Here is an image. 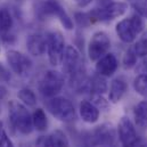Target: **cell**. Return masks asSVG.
Here are the masks:
<instances>
[{"label":"cell","instance_id":"2","mask_svg":"<svg viewBox=\"0 0 147 147\" xmlns=\"http://www.w3.org/2000/svg\"><path fill=\"white\" fill-rule=\"evenodd\" d=\"M8 119L11 128L22 135H30L34 129L32 114L20 100L10 99L8 102Z\"/></svg>","mask_w":147,"mask_h":147},{"label":"cell","instance_id":"29","mask_svg":"<svg viewBox=\"0 0 147 147\" xmlns=\"http://www.w3.org/2000/svg\"><path fill=\"white\" fill-rule=\"evenodd\" d=\"M9 79H10V73H9V71L0 63V81L7 82V81H9Z\"/></svg>","mask_w":147,"mask_h":147},{"label":"cell","instance_id":"18","mask_svg":"<svg viewBox=\"0 0 147 147\" xmlns=\"http://www.w3.org/2000/svg\"><path fill=\"white\" fill-rule=\"evenodd\" d=\"M32 123H33V128L39 131V132H43L47 130L48 128V119L46 115L45 110L38 107L32 114Z\"/></svg>","mask_w":147,"mask_h":147},{"label":"cell","instance_id":"3","mask_svg":"<svg viewBox=\"0 0 147 147\" xmlns=\"http://www.w3.org/2000/svg\"><path fill=\"white\" fill-rule=\"evenodd\" d=\"M145 29V20L138 14L123 18L115 25V33L124 43H132Z\"/></svg>","mask_w":147,"mask_h":147},{"label":"cell","instance_id":"8","mask_svg":"<svg viewBox=\"0 0 147 147\" xmlns=\"http://www.w3.org/2000/svg\"><path fill=\"white\" fill-rule=\"evenodd\" d=\"M46 39H47L46 53L48 56V61L53 66H58L62 62L66 48L65 39L59 31L49 32L46 36Z\"/></svg>","mask_w":147,"mask_h":147},{"label":"cell","instance_id":"6","mask_svg":"<svg viewBox=\"0 0 147 147\" xmlns=\"http://www.w3.org/2000/svg\"><path fill=\"white\" fill-rule=\"evenodd\" d=\"M65 84L64 74L56 70H47L39 81V91L46 98L57 96Z\"/></svg>","mask_w":147,"mask_h":147},{"label":"cell","instance_id":"1","mask_svg":"<svg viewBox=\"0 0 147 147\" xmlns=\"http://www.w3.org/2000/svg\"><path fill=\"white\" fill-rule=\"evenodd\" d=\"M34 14L38 20L56 17L66 31H72L74 29L73 20L57 0H37L34 2Z\"/></svg>","mask_w":147,"mask_h":147},{"label":"cell","instance_id":"13","mask_svg":"<svg viewBox=\"0 0 147 147\" xmlns=\"http://www.w3.org/2000/svg\"><path fill=\"white\" fill-rule=\"evenodd\" d=\"M92 139H94V143L98 146H112L115 140V130L113 125L109 123H104L97 127L92 132Z\"/></svg>","mask_w":147,"mask_h":147},{"label":"cell","instance_id":"5","mask_svg":"<svg viewBox=\"0 0 147 147\" xmlns=\"http://www.w3.org/2000/svg\"><path fill=\"white\" fill-rule=\"evenodd\" d=\"M128 10V3L124 1H111L106 6L95 8L87 13L90 23L109 22L123 16Z\"/></svg>","mask_w":147,"mask_h":147},{"label":"cell","instance_id":"16","mask_svg":"<svg viewBox=\"0 0 147 147\" xmlns=\"http://www.w3.org/2000/svg\"><path fill=\"white\" fill-rule=\"evenodd\" d=\"M79 114H80L83 122L92 124V123H96L99 120L100 111L98 110L91 102L82 100L79 105Z\"/></svg>","mask_w":147,"mask_h":147},{"label":"cell","instance_id":"33","mask_svg":"<svg viewBox=\"0 0 147 147\" xmlns=\"http://www.w3.org/2000/svg\"><path fill=\"white\" fill-rule=\"evenodd\" d=\"M112 0H98V5H100V7L106 6L107 3H110Z\"/></svg>","mask_w":147,"mask_h":147},{"label":"cell","instance_id":"28","mask_svg":"<svg viewBox=\"0 0 147 147\" xmlns=\"http://www.w3.org/2000/svg\"><path fill=\"white\" fill-rule=\"evenodd\" d=\"M0 147H15L13 140H11V138L7 135L6 131L3 132V135H2V137L0 139Z\"/></svg>","mask_w":147,"mask_h":147},{"label":"cell","instance_id":"21","mask_svg":"<svg viewBox=\"0 0 147 147\" xmlns=\"http://www.w3.org/2000/svg\"><path fill=\"white\" fill-rule=\"evenodd\" d=\"M134 114H135V119L137 121L138 124L143 125L147 123V98L145 100L139 102L135 109H134Z\"/></svg>","mask_w":147,"mask_h":147},{"label":"cell","instance_id":"22","mask_svg":"<svg viewBox=\"0 0 147 147\" xmlns=\"http://www.w3.org/2000/svg\"><path fill=\"white\" fill-rule=\"evenodd\" d=\"M134 89L135 91L147 98V73L138 74L134 80Z\"/></svg>","mask_w":147,"mask_h":147},{"label":"cell","instance_id":"24","mask_svg":"<svg viewBox=\"0 0 147 147\" xmlns=\"http://www.w3.org/2000/svg\"><path fill=\"white\" fill-rule=\"evenodd\" d=\"M137 59H138V56L137 54L135 53L134 50V47H130L123 55V58H122V64H123V67L125 70H130L132 67H135L137 65Z\"/></svg>","mask_w":147,"mask_h":147},{"label":"cell","instance_id":"30","mask_svg":"<svg viewBox=\"0 0 147 147\" xmlns=\"http://www.w3.org/2000/svg\"><path fill=\"white\" fill-rule=\"evenodd\" d=\"M94 0H74V2L80 7V8H86L88 7Z\"/></svg>","mask_w":147,"mask_h":147},{"label":"cell","instance_id":"4","mask_svg":"<svg viewBox=\"0 0 147 147\" xmlns=\"http://www.w3.org/2000/svg\"><path fill=\"white\" fill-rule=\"evenodd\" d=\"M46 106L48 112L54 117L62 122L72 123L76 120V111L73 103L66 97L55 96L53 98H49Z\"/></svg>","mask_w":147,"mask_h":147},{"label":"cell","instance_id":"11","mask_svg":"<svg viewBox=\"0 0 147 147\" xmlns=\"http://www.w3.org/2000/svg\"><path fill=\"white\" fill-rule=\"evenodd\" d=\"M14 28V16L9 8H0V37L5 43H14L16 38L13 33Z\"/></svg>","mask_w":147,"mask_h":147},{"label":"cell","instance_id":"17","mask_svg":"<svg viewBox=\"0 0 147 147\" xmlns=\"http://www.w3.org/2000/svg\"><path fill=\"white\" fill-rule=\"evenodd\" d=\"M17 97L20 99V102L22 104H24L26 107H34L37 105L38 99L37 95L34 94V91L28 87L21 88L17 91Z\"/></svg>","mask_w":147,"mask_h":147},{"label":"cell","instance_id":"23","mask_svg":"<svg viewBox=\"0 0 147 147\" xmlns=\"http://www.w3.org/2000/svg\"><path fill=\"white\" fill-rule=\"evenodd\" d=\"M134 50L138 57H147V29L142 32V36L136 41Z\"/></svg>","mask_w":147,"mask_h":147},{"label":"cell","instance_id":"14","mask_svg":"<svg viewBox=\"0 0 147 147\" xmlns=\"http://www.w3.org/2000/svg\"><path fill=\"white\" fill-rule=\"evenodd\" d=\"M47 47V39L40 32L30 33L26 38V49L28 53L34 57L45 55Z\"/></svg>","mask_w":147,"mask_h":147},{"label":"cell","instance_id":"25","mask_svg":"<svg viewBox=\"0 0 147 147\" xmlns=\"http://www.w3.org/2000/svg\"><path fill=\"white\" fill-rule=\"evenodd\" d=\"M139 16L147 20V0H128Z\"/></svg>","mask_w":147,"mask_h":147},{"label":"cell","instance_id":"32","mask_svg":"<svg viewBox=\"0 0 147 147\" xmlns=\"http://www.w3.org/2000/svg\"><path fill=\"white\" fill-rule=\"evenodd\" d=\"M7 95H8L7 88H6L5 86H0V102H1L2 99H5V98L7 97Z\"/></svg>","mask_w":147,"mask_h":147},{"label":"cell","instance_id":"20","mask_svg":"<svg viewBox=\"0 0 147 147\" xmlns=\"http://www.w3.org/2000/svg\"><path fill=\"white\" fill-rule=\"evenodd\" d=\"M89 91L91 92V95H103L104 92H106L107 91V83H106L104 76H100V75L94 76L90 80Z\"/></svg>","mask_w":147,"mask_h":147},{"label":"cell","instance_id":"34","mask_svg":"<svg viewBox=\"0 0 147 147\" xmlns=\"http://www.w3.org/2000/svg\"><path fill=\"white\" fill-rule=\"evenodd\" d=\"M3 132H5V129H3V122L0 120V139H1V137H2V135H3Z\"/></svg>","mask_w":147,"mask_h":147},{"label":"cell","instance_id":"27","mask_svg":"<svg viewBox=\"0 0 147 147\" xmlns=\"http://www.w3.org/2000/svg\"><path fill=\"white\" fill-rule=\"evenodd\" d=\"M34 147H51L50 145V140H49V135H41L40 137H38V139L36 140Z\"/></svg>","mask_w":147,"mask_h":147},{"label":"cell","instance_id":"26","mask_svg":"<svg viewBox=\"0 0 147 147\" xmlns=\"http://www.w3.org/2000/svg\"><path fill=\"white\" fill-rule=\"evenodd\" d=\"M91 103L99 111H106L110 107V100H106L103 95H91Z\"/></svg>","mask_w":147,"mask_h":147},{"label":"cell","instance_id":"10","mask_svg":"<svg viewBox=\"0 0 147 147\" xmlns=\"http://www.w3.org/2000/svg\"><path fill=\"white\" fill-rule=\"evenodd\" d=\"M117 135L123 147H134L138 139L135 124L128 116H122L117 123Z\"/></svg>","mask_w":147,"mask_h":147},{"label":"cell","instance_id":"12","mask_svg":"<svg viewBox=\"0 0 147 147\" xmlns=\"http://www.w3.org/2000/svg\"><path fill=\"white\" fill-rule=\"evenodd\" d=\"M117 67H119V59L112 53H107L106 55L100 57L96 62V65H95L96 73L100 76H104V78L112 76L116 72Z\"/></svg>","mask_w":147,"mask_h":147},{"label":"cell","instance_id":"9","mask_svg":"<svg viewBox=\"0 0 147 147\" xmlns=\"http://www.w3.org/2000/svg\"><path fill=\"white\" fill-rule=\"evenodd\" d=\"M111 49V39L104 31L95 32L87 46V54L91 62H97L100 57L106 55Z\"/></svg>","mask_w":147,"mask_h":147},{"label":"cell","instance_id":"7","mask_svg":"<svg viewBox=\"0 0 147 147\" xmlns=\"http://www.w3.org/2000/svg\"><path fill=\"white\" fill-rule=\"evenodd\" d=\"M6 62L11 72L18 78H26L33 67L31 58L16 49H9L6 53Z\"/></svg>","mask_w":147,"mask_h":147},{"label":"cell","instance_id":"31","mask_svg":"<svg viewBox=\"0 0 147 147\" xmlns=\"http://www.w3.org/2000/svg\"><path fill=\"white\" fill-rule=\"evenodd\" d=\"M134 147H147V139L143 138V137H138L136 144L134 145Z\"/></svg>","mask_w":147,"mask_h":147},{"label":"cell","instance_id":"19","mask_svg":"<svg viewBox=\"0 0 147 147\" xmlns=\"http://www.w3.org/2000/svg\"><path fill=\"white\" fill-rule=\"evenodd\" d=\"M49 140L51 147H70V140L66 134L61 129L54 130L49 135Z\"/></svg>","mask_w":147,"mask_h":147},{"label":"cell","instance_id":"35","mask_svg":"<svg viewBox=\"0 0 147 147\" xmlns=\"http://www.w3.org/2000/svg\"><path fill=\"white\" fill-rule=\"evenodd\" d=\"M0 53H1V42H0Z\"/></svg>","mask_w":147,"mask_h":147},{"label":"cell","instance_id":"15","mask_svg":"<svg viewBox=\"0 0 147 147\" xmlns=\"http://www.w3.org/2000/svg\"><path fill=\"white\" fill-rule=\"evenodd\" d=\"M127 91H128V83L123 78L117 76L113 79L109 91V100L113 104L120 103L124 97V95L127 94Z\"/></svg>","mask_w":147,"mask_h":147}]
</instances>
